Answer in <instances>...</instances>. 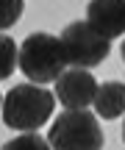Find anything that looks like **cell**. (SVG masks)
<instances>
[{
	"label": "cell",
	"mask_w": 125,
	"mask_h": 150,
	"mask_svg": "<svg viewBox=\"0 0 125 150\" xmlns=\"http://www.w3.org/2000/svg\"><path fill=\"white\" fill-rule=\"evenodd\" d=\"M56 95L39 83H20L3 97V122L14 131H36L53 114Z\"/></svg>",
	"instance_id": "cell-1"
},
{
	"label": "cell",
	"mask_w": 125,
	"mask_h": 150,
	"mask_svg": "<svg viewBox=\"0 0 125 150\" xmlns=\"http://www.w3.org/2000/svg\"><path fill=\"white\" fill-rule=\"evenodd\" d=\"M17 64L22 67V75H25L31 83H50L56 81L67 67L64 59V47H61V39L53 36V33L36 31L22 42L20 56H17Z\"/></svg>",
	"instance_id": "cell-2"
},
{
	"label": "cell",
	"mask_w": 125,
	"mask_h": 150,
	"mask_svg": "<svg viewBox=\"0 0 125 150\" xmlns=\"http://www.w3.org/2000/svg\"><path fill=\"white\" fill-rule=\"evenodd\" d=\"M47 142L53 150H103V128L86 111H64L50 125Z\"/></svg>",
	"instance_id": "cell-3"
},
{
	"label": "cell",
	"mask_w": 125,
	"mask_h": 150,
	"mask_svg": "<svg viewBox=\"0 0 125 150\" xmlns=\"http://www.w3.org/2000/svg\"><path fill=\"white\" fill-rule=\"evenodd\" d=\"M61 47H64L67 64L81 67V70H92L100 61H106V56L111 53V42L106 36H100L86 20L70 22L61 31Z\"/></svg>",
	"instance_id": "cell-4"
},
{
	"label": "cell",
	"mask_w": 125,
	"mask_h": 150,
	"mask_svg": "<svg viewBox=\"0 0 125 150\" xmlns=\"http://www.w3.org/2000/svg\"><path fill=\"white\" fill-rule=\"evenodd\" d=\"M95 92H97L95 75H89V70H81V67H72L56 78V97L64 103L67 111L89 108V103L95 100Z\"/></svg>",
	"instance_id": "cell-5"
},
{
	"label": "cell",
	"mask_w": 125,
	"mask_h": 150,
	"mask_svg": "<svg viewBox=\"0 0 125 150\" xmlns=\"http://www.w3.org/2000/svg\"><path fill=\"white\" fill-rule=\"evenodd\" d=\"M86 22L111 42L125 33V0H89Z\"/></svg>",
	"instance_id": "cell-6"
},
{
	"label": "cell",
	"mask_w": 125,
	"mask_h": 150,
	"mask_svg": "<svg viewBox=\"0 0 125 150\" xmlns=\"http://www.w3.org/2000/svg\"><path fill=\"white\" fill-rule=\"evenodd\" d=\"M95 111L103 120H117L125 114V83L120 81H109V83L97 86L95 92Z\"/></svg>",
	"instance_id": "cell-7"
},
{
	"label": "cell",
	"mask_w": 125,
	"mask_h": 150,
	"mask_svg": "<svg viewBox=\"0 0 125 150\" xmlns=\"http://www.w3.org/2000/svg\"><path fill=\"white\" fill-rule=\"evenodd\" d=\"M17 56H20V47L11 36L0 33V81H6L17 67Z\"/></svg>",
	"instance_id": "cell-8"
},
{
	"label": "cell",
	"mask_w": 125,
	"mask_h": 150,
	"mask_svg": "<svg viewBox=\"0 0 125 150\" xmlns=\"http://www.w3.org/2000/svg\"><path fill=\"white\" fill-rule=\"evenodd\" d=\"M0 150H53L50 147V142H44L39 134H22V136H17V139H8Z\"/></svg>",
	"instance_id": "cell-9"
},
{
	"label": "cell",
	"mask_w": 125,
	"mask_h": 150,
	"mask_svg": "<svg viewBox=\"0 0 125 150\" xmlns=\"http://www.w3.org/2000/svg\"><path fill=\"white\" fill-rule=\"evenodd\" d=\"M25 11V0H0V31H8Z\"/></svg>",
	"instance_id": "cell-10"
},
{
	"label": "cell",
	"mask_w": 125,
	"mask_h": 150,
	"mask_svg": "<svg viewBox=\"0 0 125 150\" xmlns=\"http://www.w3.org/2000/svg\"><path fill=\"white\" fill-rule=\"evenodd\" d=\"M122 61H125V42H122Z\"/></svg>",
	"instance_id": "cell-11"
},
{
	"label": "cell",
	"mask_w": 125,
	"mask_h": 150,
	"mask_svg": "<svg viewBox=\"0 0 125 150\" xmlns=\"http://www.w3.org/2000/svg\"><path fill=\"white\" fill-rule=\"evenodd\" d=\"M122 142H125V122H122Z\"/></svg>",
	"instance_id": "cell-12"
}]
</instances>
